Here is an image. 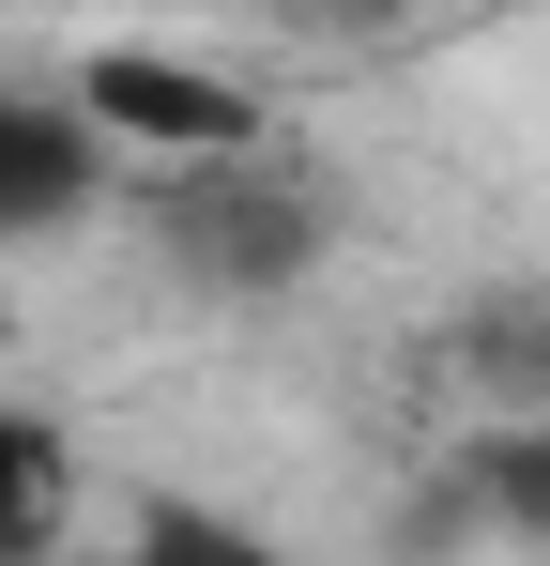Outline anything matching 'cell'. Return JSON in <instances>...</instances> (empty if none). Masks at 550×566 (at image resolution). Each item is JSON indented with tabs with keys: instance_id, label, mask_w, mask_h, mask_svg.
Returning <instances> with one entry per match:
<instances>
[{
	"instance_id": "6da1fadb",
	"label": "cell",
	"mask_w": 550,
	"mask_h": 566,
	"mask_svg": "<svg viewBox=\"0 0 550 566\" xmlns=\"http://www.w3.org/2000/svg\"><path fill=\"white\" fill-rule=\"evenodd\" d=\"M154 230H169V261L183 276H214V291H290L306 261H321V185H290V169H261V154H199L169 199H154Z\"/></svg>"
},
{
	"instance_id": "7a4b0ae2",
	"label": "cell",
	"mask_w": 550,
	"mask_h": 566,
	"mask_svg": "<svg viewBox=\"0 0 550 566\" xmlns=\"http://www.w3.org/2000/svg\"><path fill=\"white\" fill-rule=\"evenodd\" d=\"M77 123L123 138V154H261V93H230L214 62H169V46H92L77 77Z\"/></svg>"
},
{
	"instance_id": "3957f363",
	"label": "cell",
	"mask_w": 550,
	"mask_h": 566,
	"mask_svg": "<svg viewBox=\"0 0 550 566\" xmlns=\"http://www.w3.org/2000/svg\"><path fill=\"white\" fill-rule=\"evenodd\" d=\"M92 169H107V138H92L77 107L0 93V245H31V230H77V214H92Z\"/></svg>"
},
{
	"instance_id": "277c9868",
	"label": "cell",
	"mask_w": 550,
	"mask_h": 566,
	"mask_svg": "<svg viewBox=\"0 0 550 566\" xmlns=\"http://www.w3.org/2000/svg\"><path fill=\"white\" fill-rule=\"evenodd\" d=\"M458 368L489 382L505 413H550V291H505V306H474V322H458Z\"/></svg>"
},
{
	"instance_id": "5b68a950",
	"label": "cell",
	"mask_w": 550,
	"mask_h": 566,
	"mask_svg": "<svg viewBox=\"0 0 550 566\" xmlns=\"http://www.w3.org/2000/svg\"><path fill=\"white\" fill-rule=\"evenodd\" d=\"M458 474H474V521L489 536H550V413H505Z\"/></svg>"
},
{
	"instance_id": "8992f818",
	"label": "cell",
	"mask_w": 550,
	"mask_h": 566,
	"mask_svg": "<svg viewBox=\"0 0 550 566\" xmlns=\"http://www.w3.org/2000/svg\"><path fill=\"white\" fill-rule=\"evenodd\" d=\"M46 536H62V444L31 413H0V566H31Z\"/></svg>"
},
{
	"instance_id": "52a82bcc",
	"label": "cell",
	"mask_w": 550,
	"mask_h": 566,
	"mask_svg": "<svg viewBox=\"0 0 550 566\" xmlns=\"http://www.w3.org/2000/svg\"><path fill=\"white\" fill-rule=\"evenodd\" d=\"M123 566H290V552H261V536H230L214 505H154V521H138V552H123Z\"/></svg>"
},
{
	"instance_id": "ba28073f",
	"label": "cell",
	"mask_w": 550,
	"mask_h": 566,
	"mask_svg": "<svg viewBox=\"0 0 550 566\" xmlns=\"http://www.w3.org/2000/svg\"><path fill=\"white\" fill-rule=\"evenodd\" d=\"M275 15H290V31H398L413 0H275Z\"/></svg>"
}]
</instances>
